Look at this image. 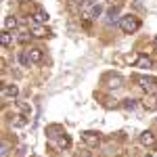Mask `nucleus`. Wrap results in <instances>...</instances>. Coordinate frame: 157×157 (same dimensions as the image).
I'll list each match as a JSON object with an SVG mask.
<instances>
[{
    "mask_svg": "<svg viewBox=\"0 0 157 157\" xmlns=\"http://www.w3.org/2000/svg\"><path fill=\"white\" fill-rule=\"evenodd\" d=\"M25 124H27V115H15V120H13L15 128H23Z\"/></svg>",
    "mask_w": 157,
    "mask_h": 157,
    "instance_id": "dca6fc26",
    "label": "nucleus"
},
{
    "mask_svg": "<svg viewBox=\"0 0 157 157\" xmlns=\"http://www.w3.org/2000/svg\"><path fill=\"white\" fill-rule=\"evenodd\" d=\"M82 140H84L88 147H98V143H101V136H98V132L86 130V132H82Z\"/></svg>",
    "mask_w": 157,
    "mask_h": 157,
    "instance_id": "20e7f679",
    "label": "nucleus"
},
{
    "mask_svg": "<svg viewBox=\"0 0 157 157\" xmlns=\"http://www.w3.org/2000/svg\"><path fill=\"white\" fill-rule=\"evenodd\" d=\"M120 27H121V32H126V34H134V32L140 27V21H138V17H134V15H124L120 19Z\"/></svg>",
    "mask_w": 157,
    "mask_h": 157,
    "instance_id": "f257e3e1",
    "label": "nucleus"
},
{
    "mask_svg": "<svg viewBox=\"0 0 157 157\" xmlns=\"http://www.w3.org/2000/svg\"><path fill=\"white\" fill-rule=\"evenodd\" d=\"M117 13H120V6H111V9H109V17L113 19V17H115Z\"/></svg>",
    "mask_w": 157,
    "mask_h": 157,
    "instance_id": "aec40b11",
    "label": "nucleus"
},
{
    "mask_svg": "<svg viewBox=\"0 0 157 157\" xmlns=\"http://www.w3.org/2000/svg\"><path fill=\"white\" fill-rule=\"evenodd\" d=\"M138 140H140V145H143V147H151V149H155V147H157L155 136H153V132H149V130H145V132L140 134Z\"/></svg>",
    "mask_w": 157,
    "mask_h": 157,
    "instance_id": "39448f33",
    "label": "nucleus"
},
{
    "mask_svg": "<svg viewBox=\"0 0 157 157\" xmlns=\"http://www.w3.org/2000/svg\"><path fill=\"white\" fill-rule=\"evenodd\" d=\"M32 34H34L36 38H44L46 34H50V32L46 29V27H44V25H40V23H34V25H32Z\"/></svg>",
    "mask_w": 157,
    "mask_h": 157,
    "instance_id": "0eeeda50",
    "label": "nucleus"
},
{
    "mask_svg": "<svg viewBox=\"0 0 157 157\" xmlns=\"http://www.w3.org/2000/svg\"><path fill=\"white\" fill-rule=\"evenodd\" d=\"M4 27H6V32L17 29V19H15V17H6V19H4Z\"/></svg>",
    "mask_w": 157,
    "mask_h": 157,
    "instance_id": "f3484780",
    "label": "nucleus"
},
{
    "mask_svg": "<svg viewBox=\"0 0 157 157\" xmlns=\"http://www.w3.org/2000/svg\"><path fill=\"white\" fill-rule=\"evenodd\" d=\"M86 4H90L88 0H71V11H80V9H84Z\"/></svg>",
    "mask_w": 157,
    "mask_h": 157,
    "instance_id": "a211bd4d",
    "label": "nucleus"
},
{
    "mask_svg": "<svg viewBox=\"0 0 157 157\" xmlns=\"http://www.w3.org/2000/svg\"><path fill=\"white\" fill-rule=\"evenodd\" d=\"M121 107L124 109H134L136 107V101H134V98H126V101L121 103Z\"/></svg>",
    "mask_w": 157,
    "mask_h": 157,
    "instance_id": "6ab92c4d",
    "label": "nucleus"
},
{
    "mask_svg": "<svg viewBox=\"0 0 157 157\" xmlns=\"http://www.w3.org/2000/svg\"><path fill=\"white\" fill-rule=\"evenodd\" d=\"M136 82L140 88H145L149 92H157V80L151 75H136Z\"/></svg>",
    "mask_w": 157,
    "mask_h": 157,
    "instance_id": "f03ea898",
    "label": "nucleus"
},
{
    "mask_svg": "<svg viewBox=\"0 0 157 157\" xmlns=\"http://www.w3.org/2000/svg\"><path fill=\"white\" fill-rule=\"evenodd\" d=\"M107 82H109V88H121V82L124 80H121L120 75H109Z\"/></svg>",
    "mask_w": 157,
    "mask_h": 157,
    "instance_id": "f8f14e48",
    "label": "nucleus"
},
{
    "mask_svg": "<svg viewBox=\"0 0 157 157\" xmlns=\"http://www.w3.org/2000/svg\"><path fill=\"white\" fill-rule=\"evenodd\" d=\"M27 52H29V61L32 63H40L42 61V48H29Z\"/></svg>",
    "mask_w": 157,
    "mask_h": 157,
    "instance_id": "6e6552de",
    "label": "nucleus"
},
{
    "mask_svg": "<svg viewBox=\"0 0 157 157\" xmlns=\"http://www.w3.org/2000/svg\"><path fill=\"white\" fill-rule=\"evenodd\" d=\"M0 44H2V46H11V44H13V36L6 32V29L0 34Z\"/></svg>",
    "mask_w": 157,
    "mask_h": 157,
    "instance_id": "ddd939ff",
    "label": "nucleus"
},
{
    "mask_svg": "<svg viewBox=\"0 0 157 157\" xmlns=\"http://www.w3.org/2000/svg\"><path fill=\"white\" fill-rule=\"evenodd\" d=\"M34 19H36V23H46V21H48V13L42 11V9H36V15H34Z\"/></svg>",
    "mask_w": 157,
    "mask_h": 157,
    "instance_id": "9d476101",
    "label": "nucleus"
},
{
    "mask_svg": "<svg viewBox=\"0 0 157 157\" xmlns=\"http://www.w3.org/2000/svg\"><path fill=\"white\" fill-rule=\"evenodd\" d=\"M155 48H157V36H155Z\"/></svg>",
    "mask_w": 157,
    "mask_h": 157,
    "instance_id": "4be33fe9",
    "label": "nucleus"
},
{
    "mask_svg": "<svg viewBox=\"0 0 157 157\" xmlns=\"http://www.w3.org/2000/svg\"><path fill=\"white\" fill-rule=\"evenodd\" d=\"M46 134H48V138H59L61 134H63V128L61 126H48L46 128Z\"/></svg>",
    "mask_w": 157,
    "mask_h": 157,
    "instance_id": "1a4fd4ad",
    "label": "nucleus"
},
{
    "mask_svg": "<svg viewBox=\"0 0 157 157\" xmlns=\"http://www.w3.org/2000/svg\"><path fill=\"white\" fill-rule=\"evenodd\" d=\"M17 107L23 111V115H27V117L32 115V105H29V103H25V101H17Z\"/></svg>",
    "mask_w": 157,
    "mask_h": 157,
    "instance_id": "4468645a",
    "label": "nucleus"
},
{
    "mask_svg": "<svg viewBox=\"0 0 157 157\" xmlns=\"http://www.w3.org/2000/svg\"><path fill=\"white\" fill-rule=\"evenodd\" d=\"M101 13H103V6L97 4V2H90V4H86L84 9H82V15H84L86 19H97Z\"/></svg>",
    "mask_w": 157,
    "mask_h": 157,
    "instance_id": "7ed1b4c3",
    "label": "nucleus"
},
{
    "mask_svg": "<svg viewBox=\"0 0 157 157\" xmlns=\"http://www.w3.org/2000/svg\"><path fill=\"white\" fill-rule=\"evenodd\" d=\"M153 63H151V59L149 57H138V61H136V67H143V69H149Z\"/></svg>",
    "mask_w": 157,
    "mask_h": 157,
    "instance_id": "2eb2a0df",
    "label": "nucleus"
},
{
    "mask_svg": "<svg viewBox=\"0 0 157 157\" xmlns=\"http://www.w3.org/2000/svg\"><path fill=\"white\" fill-rule=\"evenodd\" d=\"M17 94H19V88L15 84H9V86L4 84L2 86V98H15Z\"/></svg>",
    "mask_w": 157,
    "mask_h": 157,
    "instance_id": "423d86ee",
    "label": "nucleus"
},
{
    "mask_svg": "<svg viewBox=\"0 0 157 157\" xmlns=\"http://www.w3.org/2000/svg\"><path fill=\"white\" fill-rule=\"evenodd\" d=\"M9 149H11L9 143H4V145H2V155H6V153H9Z\"/></svg>",
    "mask_w": 157,
    "mask_h": 157,
    "instance_id": "412c9836",
    "label": "nucleus"
},
{
    "mask_svg": "<svg viewBox=\"0 0 157 157\" xmlns=\"http://www.w3.org/2000/svg\"><path fill=\"white\" fill-rule=\"evenodd\" d=\"M57 143H59V147H61V149H69V147H71V138H69L67 134L63 132V134L59 136V138H57Z\"/></svg>",
    "mask_w": 157,
    "mask_h": 157,
    "instance_id": "9b49d317",
    "label": "nucleus"
}]
</instances>
